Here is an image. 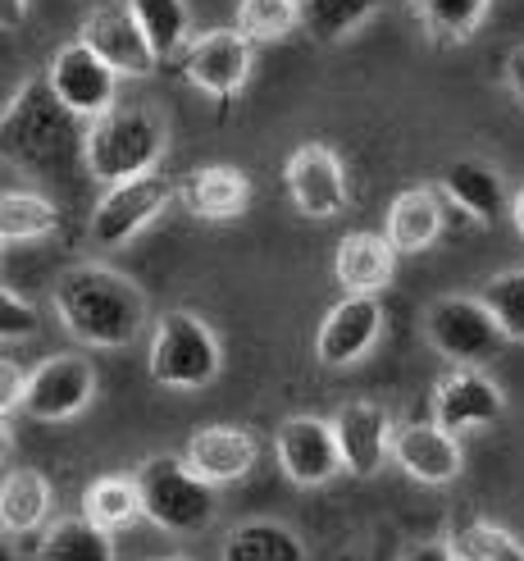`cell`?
<instances>
[{
	"instance_id": "1",
	"label": "cell",
	"mask_w": 524,
	"mask_h": 561,
	"mask_svg": "<svg viewBox=\"0 0 524 561\" xmlns=\"http://www.w3.org/2000/svg\"><path fill=\"white\" fill-rule=\"evenodd\" d=\"M50 301L73 339L101 352H119L147 329L142 288L109 265H73L69 274H60Z\"/></svg>"
},
{
	"instance_id": "2",
	"label": "cell",
	"mask_w": 524,
	"mask_h": 561,
	"mask_svg": "<svg viewBox=\"0 0 524 561\" xmlns=\"http://www.w3.org/2000/svg\"><path fill=\"white\" fill-rule=\"evenodd\" d=\"M160 156H164V124L142 105H115L109 115L92 119L88 137H82V160H88L92 179L109 187L155 174Z\"/></svg>"
},
{
	"instance_id": "3",
	"label": "cell",
	"mask_w": 524,
	"mask_h": 561,
	"mask_svg": "<svg viewBox=\"0 0 524 561\" xmlns=\"http://www.w3.org/2000/svg\"><path fill=\"white\" fill-rule=\"evenodd\" d=\"M142 489V516L170 535H197L219 512L214 484L187 466V457H151L137 470Z\"/></svg>"
},
{
	"instance_id": "4",
	"label": "cell",
	"mask_w": 524,
	"mask_h": 561,
	"mask_svg": "<svg viewBox=\"0 0 524 561\" xmlns=\"http://www.w3.org/2000/svg\"><path fill=\"white\" fill-rule=\"evenodd\" d=\"M73 119L78 115L55 96L50 82L37 78V82H27L14 96V105L5 110V142L27 164H60V160H69L73 147H82L78 137H88L73 128Z\"/></svg>"
},
{
	"instance_id": "5",
	"label": "cell",
	"mask_w": 524,
	"mask_h": 561,
	"mask_svg": "<svg viewBox=\"0 0 524 561\" xmlns=\"http://www.w3.org/2000/svg\"><path fill=\"white\" fill-rule=\"evenodd\" d=\"M147 370L160 388H183V392L210 388L219 379V339L206 320L187 311H170L151 333Z\"/></svg>"
},
{
	"instance_id": "6",
	"label": "cell",
	"mask_w": 524,
	"mask_h": 561,
	"mask_svg": "<svg viewBox=\"0 0 524 561\" xmlns=\"http://www.w3.org/2000/svg\"><path fill=\"white\" fill-rule=\"evenodd\" d=\"M96 398V370L92 360L82 356H46L42 366L27 375V392H23V415L42 420V425H60L92 407Z\"/></svg>"
},
{
	"instance_id": "7",
	"label": "cell",
	"mask_w": 524,
	"mask_h": 561,
	"mask_svg": "<svg viewBox=\"0 0 524 561\" xmlns=\"http://www.w3.org/2000/svg\"><path fill=\"white\" fill-rule=\"evenodd\" d=\"M46 82L78 119L109 115V110H115V96H119V73L109 69L88 42H69V46L55 50Z\"/></svg>"
},
{
	"instance_id": "8",
	"label": "cell",
	"mask_w": 524,
	"mask_h": 561,
	"mask_svg": "<svg viewBox=\"0 0 524 561\" xmlns=\"http://www.w3.org/2000/svg\"><path fill=\"white\" fill-rule=\"evenodd\" d=\"M424 333L456 366H475L502 339V329L484 306V297H438L424 311Z\"/></svg>"
},
{
	"instance_id": "9",
	"label": "cell",
	"mask_w": 524,
	"mask_h": 561,
	"mask_svg": "<svg viewBox=\"0 0 524 561\" xmlns=\"http://www.w3.org/2000/svg\"><path fill=\"white\" fill-rule=\"evenodd\" d=\"M170 202H174V183L164 174H142V179L115 183L101 196V206L92 210V238L101 247H124Z\"/></svg>"
},
{
	"instance_id": "10",
	"label": "cell",
	"mask_w": 524,
	"mask_h": 561,
	"mask_svg": "<svg viewBox=\"0 0 524 561\" xmlns=\"http://www.w3.org/2000/svg\"><path fill=\"white\" fill-rule=\"evenodd\" d=\"M273 447H279V466H283V474H288L292 484H301V489L328 484L334 474L347 470L334 420L292 415V420H283V430H279V438H273Z\"/></svg>"
},
{
	"instance_id": "11",
	"label": "cell",
	"mask_w": 524,
	"mask_h": 561,
	"mask_svg": "<svg viewBox=\"0 0 524 561\" xmlns=\"http://www.w3.org/2000/svg\"><path fill=\"white\" fill-rule=\"evenodd\" d=\"M78 42H88L119 78H147L160 65L151 37L142 33V23H137V14L128 5L96 10L88 23H82V37Z\"/></svg>"
},
{
	"instance_id": "12",
	"label": "cell",
	"mask_w": 524,
	"mask_h": 561,
	"mask_svg": "<svg viewBox=\"0 0 524 561\" xmlns=\"http://www.w3.org/2000/svg\"><path fill=\"white\" fill-rule=\"evenodd\" d=\"M288 192H292V206L311 219H334L338 210H347V174H342V160L311 142V147H296L288 160Z\"/></svg>"
},
{
	"instance_id": "13",
	"label": "cell",
	"mask_w": 524,
	"mask_h": 561,
	"mask_svg": "<svg viewBox=\"0 0 524 561\" xmlns=\"http://www.w3.org/2000/svg\"><path fill=\"white\" fill-rule=\"evenodd\" d=\"M383 333V306L379 297H361V293H347L334 311L324 316L319 324V339H315V356L324 366H351L361 360Z\"/></svg>"
},
{
	"instance_id": "14",
	"label": "cell",
	"mask_w": 524,
	"mask_h": 561,
	"mask_svg": "<svg viewBox=\"0 0 524 561\" xmlns=\"http://www.w3.org/2000/svg\"><path fill=\"white\" fill-rule=\"evenodd\" d=\"M393 461L420 484H452L461 474V443L438 420H410L393 434Z\"/></svg>"
},
{
	"instance_id": "15",
	"label": "cell",
	"mask_w": 524,
	"mask_h": 561,
	"mask_svg": "<svg viewBox=\"0 0 524 561\" xmlns=\"http://www.w3.org/2000/svg\"><path fill=\"white\" fill-rule=\"evenodd\" d=\"M506 411V398L502 388L492 383L488 375L479 370H452L443 383L433 388V420L443 430L461 434V430H479V425H492V420H502Z\"/></svg>"
},
{
	"instance_id": "16",
	"label": "cell",
	"mask_w": 524,
	"mask_h": 561,
	"mask_svg": "<svg viewBox=\"0 0 524 561\" xmlns=\"http://www.w3.org/2000/svg\"><path fill=\"white\" fill-rule=\"evenodd\" d=\"M246 73H252V42L242 33H206L183 60V78L191 88H201L219 101L237 96Z\"/></svg>"
},
{
	"instance_id": "17",
	"label": "cell",
	"mask_w": 524,
	"mask_h": 561,
	"mask_svg": "<svg viewBox=\"0 0 524 561\" xmlns=\"http://www.w3.org/2000/svg\"><path fill=\"white\" fill-rule=\"evenodd\" d=\"M334 430H338V443H342V461L351 474H361V480H370V474L393 457V420L383 407L374 402H347L338 407L334 415Z\"/></svg>"
},
{
	"instance_id": "18",
	"label": "cell",
	"mask_w": 524,
	"mask_h": 561,
	"mask_svg": "<svg viewBox=\"0 0 524 561\" xmlns=\"http://www.w3.org/2000/svg\"><path fill=\"white\" fill-rule=\"evenodd\" d=\"M256 438L246 430H233V425H210V430H197L187 438L183 457L187 466L201 474V480H210L214 489L219 484H237L246 470L256 466Z\"/></svg>"
},
{
	"instance_id": "19",
	"label": "cell",
	"mask_w": 524,
	"mask_h": 561,
	"mask_svg": "<svg viewBox=\"0 0 524 561\" xmlns=\"http://www.w3.org/2000/svg\"><path fill=\"white\" fill-rule=\"evenodd\" d=\"M393 265H397V247L388 242V233H347L334 251V278L342 284V293L379 297L388 288Z\"/></svg>"
},
{
	"instance_id": "20",
	"label": "cell",
	"mask_w": 524,
	"mask_h": 561,
	"mask_svg": "<svg viewBox=\"0 0 524 561\" xmlns=\"http://www.w3.org/2000/svg\"><path fill=\"white\" fill-rule=\"evenodd\" d=\"M443 192L452 196V202L479 219V224H492L502 210H506V187H502V174L492 170L488 160H452L443 170Z\"/></svg>"
},
{
	"instance_id": "21",
	"label": "cell",
	"mask_w": 524,
	"mask_h": 561,
	"mask_svg": "<svg viewBox=\"0 0 524 561\" xmlns=\"http://www.w3.org/2000/svg\"><path fill=\"white\" fill-rule=\"evenodd\" d=\"M187 210L197 219H237L246 206H252V183H246L242 170H229V164H210V170H197L183 187Z\"/></svg>"
},
{
	"instance_id": "22",
	"label": "cell",
	"mask_w": 524,
	"mask_h": 561,
	"mask_svg": "<svg viewBox=\"0 0 524 561\" xmlns=\"http://www.w3.org/2000/svg\"><path fill=\"white\" fill-rule=\"evenodd\" d=\"M443 233V202L429 187H406L388 210V242L397 251H424Z\"/></svg>"
},
{
	"instance_id": "23",
	"label": "cell",
	"mask_w": 524,
	"mask_h": 561,
	"mask_svg": "<svg viewBox=\"0 0 524 561\" xmlns=\"http://www.w3.org/2000/svg\"><path fill=\"white\" fill-rule=\"evenodd\" d=\"M50 484L37 470H10L0 484V525L5 535H33L50 516Z\"/></svg>"
},
{
	"instance_id": "24",
	"label": "cell",
	"mask_w": 524,
	"mask_h": 561,
	"mask_svg": "<svg viewBox=\"0 0 524 561\" xmlns=\"http://www.w3.org/2000/svg\"><path fill=\"white\" fill-rule=\"evenodd\" d=\"M42 561H115V539L88 516L55 520L42 539Z\"/></svg>"
},
{
	"instance_id": "25",
	"label": "cell",
	"mask_w": 524,
	"mask_h": 561,
	"mask_svg": "<svg viewBox=\"0 0 524 561\" xmlns=\"http://www.w3.org/2000/svg\"><path fill=\"white\" fill-rule=\"evenodd\" d=\"M60 229V210L46 202L42 192H5L0 196V242L19 247V242H42Z\"/></svg>"
},
{
	"instance_id": "26",
	"label": "cell",
	"mask_w": 524,
	"mask_h": 561,
	"mask_svg": "<svg viewBox=\"0 0 524 561\" xmlns=\"http://www.w3.org/2000/svg\"><path fill=\"white\" fill-rule=\"evenodd\" d=\"M224 561H306V548H301V539L288 525L246 520L229 535Z\"/></svg>"
},
{
	"instance_id": "27",
	"label": "cell",
	"mask_w": 524,
	"mask_h": 561,
	"mask_svg": "<svg viewBox=\"0 0 524 561\" xmlns=\"http://www.w3.org/2000/svg\"><path fill=\"white\" fill-rule=\"evenodd\" d=\"M82 516L96 520L101 529H124L142 516V489L137 480H124V474H105L88 493H82Z\"/></svg>"
},
{
	"instance_id": "28",
	"label": "cell",
	"mask_w": 524,
	"mask_h": 561,
	"mask_svg": "<svg viewBox=\"0 0 524 561\" xmlns=\"http://www.w3.org/2000/svg\"><path fill=\"white\" fill-rule=\"evenodd\" d=\"M128 10L137 14V23H142V33L151 37L160 60H170V55L187 42L191 19H187L183 0H128Z\"/></svg>"
},
{
	"instance_id": "29",
	"label": "cell",
	"mask_w": 524,
	"mask_h": 561,
	"mask_svg": "<svg viewBox=\"0 0 524 561\" xmlns=\"http://www.w3.org/2000/svg\"><path fill=\"white\" fill-rule=\"evenodd\" d=\"M374 10H379V0H301V23H306L319 42H342Z\"/></svg>"
},
{
	"instance_id": "30",
	"label": "cell",
	"mask_w": 524,
	"mask_h": 561,
	"mask_svg": "<svg viewBox=\"0 0 524 561\" xmlns=\"http://www.w3.org/2000/svg\"><path fill=\"white\" fill-rule=\"evenodd\" d=\"M301 23L296 0H242L237 5V33L246 42H279Z\"/></svg>"
},
{
	"instance_id": "31",
	"label": "cell",
	"mask_w": 524,
	"mask_h": 561,
	"mask_svg": "<svg viewBox=\"0 0 524 561\" xmlns=\"http://www.w3.org/2000/svg\"><path fill=\"white\" fill-rule=\"evenodd\" d=\"M447 543H452L456 561H524V548L515 543V535H506V529L488 525V520L456 529Z\"/></svg>"
},
{
	"instance_id": "32",
	"label": "cell",
	"mask_w": 524,
	"mask_h": 561,
	"mask_svg": "<svg viewBox=\"0 0 524 561\" xmlns=\"http://www.w3.org/2000/svg\"><path fill=\"white\" fill-rule=\"evenodd\" d=\"M484 306L498 320L502 339L524 343V270H506L484 288Z\"/></svg>"
},
{
	"instance_id": "33",
	"label": "cell",
	"mask_w": 524,
	"mask_h": 561,
	"mask_svg": "<svg viewBox=\"0 0 524 561\" xmlns=\"http://www.w3.org/2000/svg\"><path fill=\"white\" fill-rule=\"evenodd\" d=\"M420 14L438 37L465 42V37H475V27L484 23L488 0H420Z\"/></svg>"
},
{
	"instance_id": "34",
	"label": "cell",
	"mask_w": 524,
	"mask_h": 561,
	"mask_svg": "<svg viewBox=\"0 0 524 561\" xmlns=\"http://www.w3.org/2000/svg\"><path fill=\"white\" fill-rule=\"evenodd\" d=\"M37 329H42V320H37V306L33 301H23L14 288L0 293V333H5V343L33 339Z\"/></svg>"
},
{
	"instance_id": "35",
	"label": "cell",
	"mask_w": 524,
	"mask_h": 561,
	"mask_svg": "<svg viewBox=\"0 0 524 561\" xmlns=\"http://www.w3.org/2000/svg\"><path fill=\"white\" fill-rule=\"evenodd\" d=\"M23 392H27V375L14 366V356H5L0 360V411H14V407H23Z\"/></svg>"
},
{
	"instance_id": "36",
	"label": "cell",
	"mask_w": 524,
	"mask_h": 561,
	"mask_svg": "<svg viewBox=\"0 0 524 561\" xmlns=\"http://www.w3.org/2000/svg\"><path fill=\"white\" fill-rule=\"evenodd\" d=\"M401 561H456L452 543H416V548H406Z\"/></svg>"
},
{
	"instance_id": "37",
	"label": "cell",
	"mask_w": 524,
	"mask_h": 561,
	"mask_svg": "<svg viewBox=\"0 0 524 561\" xmlns=\"http://www.w3.org/2000/svg\"><path fill=\"white\" fill-rule=\"evenodd\" d=\"M506 82H511V96H515L520 110H524V46L511 50V60H506Z\"/></svg>"
},
{
	"instance_id": "38",
	"label": "cell",
	"mask_w": 524,
	"mask_h": 561,
	"mask_svg": "<svg viewBox=\"0 0 524 561\" xmlns=\"http://www.w3.org/2000/svg\"><path fill=\"white\" fill-rule=\"evenodd\" d=\"M23 10H27V0H0V23H5V27H19Z\"/></svg>"
},
{
	"instance_id": "39",
	"label": "cell",
	"mask_w": 524,
	"mask_h": 561,
	"mask_svg": "<svg viewBox=\"0 0 524 561\" xmlns=\"http://www.w3.org/2000/svg\"><path fill=\"white\" fill-rule=\"evenodd\" d=\"M511 219H515V229H520V238H524V187L515 192V202H511Z\"/></svg>"
},
{
	"instance_id": "40",
	"label": "cell",
	"mask_w": 524,
	"mask_h": 561,
	"mask_svg": "<svg viewBox=\"0 0 524 561\" xmlns=\"http://www.w3.org/2000/svg\"><path fill=\"white\" fill-rule=\"evenodd\" d=\"M170 561H191V557H170Z\"/></svg>"
}]
</instances>
